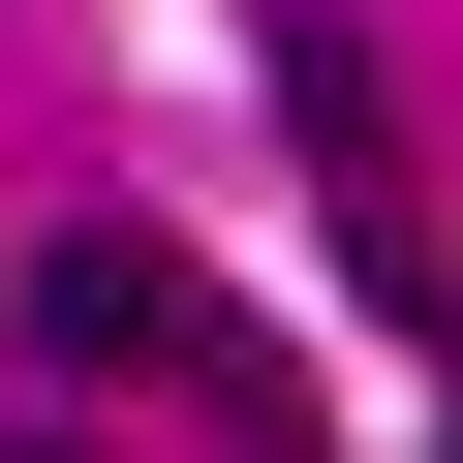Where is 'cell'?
Wrapping results in <instances>:
<instances>
[{"label": "cell", "mask_w": 463, "mask_h": 463, "mask_svg": "<svg viewBox=\"0 0 463 463\" xmlns=\"http://www.w3.org/2000/svg\"><path fill=\"white\" fill-rule=\"evenodd\" d=\"M0 309H32V371H62V402H93V371H185V248H124V216H62Z\"/></svg>", "instance_id": "1"}]
</instances>
